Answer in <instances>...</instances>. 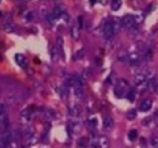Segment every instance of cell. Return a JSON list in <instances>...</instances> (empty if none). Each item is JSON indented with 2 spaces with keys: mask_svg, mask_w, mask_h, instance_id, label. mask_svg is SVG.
Instances as JSON below:
<instances>
[{
  "mask_svg": "<svg viewBox=\"0 0 158 148\" xmlns=\"http://www.w3.org/2000/svg\"><path fill=\"white\" fill-rule=\"evenodd\" d=\"M121 6V2H118V0H114V2H111V9L112 11H118Z\"/></svg>",
  "mask_w": 158,
  "mask_h": 148,
  "instance_id": "2e32d148",
  "label": "cell"
},
{
  "mask_svg": "<svg viewBox=\"0 0 158 148\" xmlns=\"http://www.w3.org/2000/svg\"><path fill=\"white\" fill-rule=\"evenodd\" d=\"M79 29H81V27L78 26V23H74L73 26H72V36H73V38L74 40H77V38L79 37Z\"/></svg>",
  "mask_w": 158,
  "mask_h": 148,
  "instance_id": "7c38bea8",
  "label": "cell"
},
{
  "mask_svg": "<svg viewBox=\"0 0 158 148\" xmlns=\"http://www.w3.org/2000/svg\"><path fill=\"white\" fill-rule=\"evenodd\" d=\"M103 36H105L106 40H111V38L115 36L112 21H106L103 23Z\"/></svg>",
  "mask_w": 158,
  "mask_h": 148,
  "instance_id": "5b68a950",
  "label": "cell"
},
{
  "mask_svg": "<svg viewBox=\"0 0 158 148\" xmlns=\"http://www.w3.org/2000/svg\"><path fill=\"white\" fill-rule=\"evenodd\" d=\"M135 116H136V114H135V111L134 110H131V111H129L127 112V119H135Z\"/></svg>",
  "mask_w": 158,
  "mask_h": 148,
  "instance_id": "d6986e66",
  "label": "cell"
},
{
  "mask_svg": "<svg viewBox=\"0 0 158 148\" xmlns=\"http://www.w3.org/2000/svg\"><path fill=\"white\" fill-rule=\"evenodd\" d=\"M21 135H22V141H23L27 146H32V144L36 142L35 130H33V128L29 125V124H24V125L22 126Z\"/></svg>",
  "mask_w": 158,
  "mask_h": 148,
  "instance_id": "6da1fadb",
  "label": "cell"
},
{
  "mask_svg": "<svg viewBox=\"0 0 158 148\" xmlns=\"http://www.w3.org/2000/svg\"><path fill=\"white\" fill-rule=\"evenodd\" d=\"M138 23H139V22H138V18H136L135 15H131V14H126V15H124L123 19H121V24H123L125 28H127V29L135 28Z\"/></svg>",
  "mask_w": 158,
  "mask_h": 148,
  "instance_id": "7a4b0ae2",
  "label": "cell"
},
{
  "mask_svg": "<svg viewBox=\"0 0 158 148\" xmlns=\"http://www.w3.org/2000/svg\"><path fill=\"white\" fill-rule=\"evenodd\" d=\"M157 83H158V81L156 79V78H152V79H149V81H148V90H152V91L156 92Z\"/></svg>",
  "mask_w": 158,
  "mask_h": 148,
  "instance_id": "4fadbf2b",
  "label": "cell"
},
{
  "mask_svg": "<svg viewBox=\"0 0 158 148\" xmlns=\"http://www.w3.org/2000/svg\"><path fill=\"white\" fill-rule=\"evenodd\" d=\"M32 116H33V108L32 107L26 108V110H23L22 114H21V117H22V120L24 121V124H28L29 121H31Z\"/></svg>",
  "mask_w": 158,
  "mask_h": 148,
  "instance_id": "52a82bcc",
  "label": "cell"
},
{
  "mask_svg": "<svg viewBox=\"0 0 158 148\" xmlns=\"http://www.w3.org/2000/svg\"><path fill=\"white\" fill-rule=\"evenodd\" d=\"M151 107H152V101L151 100H144L139 104V110L140 111H148V110H151Z\"/></svg>",
  "mask_w": 158,
  "mask_h": 148,
  "instance_id": "ba28073f",
  "label": "cell"
},
{
  "mask_svg": "<svg viewBox=\"0 0 158 148\" xmlns=\"http://www.w3.org/2000/svg\"><path fill=\"white\" fill-rule=\"evenodd\" d=\"M127 98H129L130 101H133L134 98H135V92H134V91L131 90V88L129 90V92H127Z\"/></svg>",
  "mask_w": 158,
  "mask_h": 148,
  "instance_id": "ac0fdd59",
  "label": "cell"
},
{
  "mask_svg": "<svg viewBox=\"0 0 158 148\" xmlns=\"http://www.w3.org/2000/svg\"><path fill=\"white\" fill-rule=\"evenodd\" d=\"M88 148H107V139L105 137H97L93 138L88 143Z\"/></svg>",
  "mask_w": 158,
  "mask_h": 148,
  "instance_id": "3957f363",
  "label": "cell"
},
{
  "mask_svg": "<svg viewBox=\"0 0 158 148\" xmlns=\"http://www.w3.org/2000/svg\"><path fill=\"white\" fill-rule=\"evenodd\" d=\"M129 90H130V88H129V86H127V83L125 81H120V82H118V84L116 86V88H115V92H116L117 96L121 97L125 93L129 92Z\"/></svg>",
  "mask_w": 158,
  "mask_h": 148,
  "instance_id": "8992f818",
  "label": "cell"
},
{
  "mask_svg": "<svg viewBox=\"0 0 158 148\" xmlns=\"http://www.w3.org/2000/svg\"><path fill=\"white\" fill-rule=\"evenodd\" d=\"M148 123H151L149 125H152V126H154V125H157V126H158V111H157L156 114H153V116L148 117V119H145V120H144V124H147V125H148Z\"/></svg>",
  "mask_w": 158,
  "mask_h": 148,
  "instance_id": "9c48e42d",
  "label": "cell"
},
{
  "mask_svg": "<svg viewBox=\"0 0 158 148\" xmlns=\"http://www.w3.org/2000/svg\"><path fill=\"white\" fill-rule=\"evenodd\" d=\"M79 146H81V147H85L88 143H89V142H88V139H87V138H81V139H79Z\"/></svg>",
  "mask_w": 158,
  "mask_h": 148,
  "instance_id": "e0dca14e",
  "label": "cell"
},
{
  "mask_svg": "<svg viewBox=\"0 0 158 148\" xmlns=\"http://www.w3.org/2000/svg\"><path fill=\"white\" fill-rule=\"evenodd\" d=\"M57 92L60 93L61 97H65V95L68 93V88H66V86H64V84L59 86V87H57Z\"/></svg>",
  "mask_w": 158,
  "mask_h": 148,
  "instance_id": "5bb4252c",
  "label": "cell"
},
{
  "mask_svg": "<svg viewBox=\"0 0 158 148\" xmlns=\"http://www.w3.org/2000/svg\"><path fill=\"white\" fill-rule=\"evenodd\" d=\"M129 138H130V141H134L135 138H136V130H130V133H129Z\"/></svg>",
  "mask_w": 158,
  "mask_h": 148,
  "instance_id": "ffe728a7",
  "label": "cell"
},
{
  "mask_svg": "<svg viewBox=\"0 0 158 148\" xmlns=\"http://www.w3.org/2000/svg\"><path fill=\"white\" fill-rule=\"evenodd\" d=\"M15 61L18 63V65L19 66H22V68H26V63H27V60H26V57H24V55H22V54H17L15 55Z\"/></svg>",
  "mask_w": 158,
  "mask_h": 148,
  "instance_id": "8fae6325",
  "label": "cell"
},
{
  "mask_svg": "<svg viewBox=\"0 0 158 148\" xmlns=\"http://www.w3.org/2000/svg\"><path fill=\"white\" fill-rule=\"evenodd\" d=\"M68 110H69V114H70L72 116H77L79 114V106L74 102L72 104H69V107H68Z\"/></svg>",
  "mask_w": 158,
  "mask_h": 148,
  "instance_id": "30bf717a",
  "label": "cell"
},
{
  "mask_svg": "<svg viewBox=\"0 0 158 148\" xmlns=\"http://www.w3.org/2000/svg\"><path fill=\"white\" fill-rule=\"evenodd\" d=\"M10 135H12V129H9V128L0 133V148H8Z\"/></svg>",
  "mask_w": 158,
  "mask_h": 148,
  "instance_id": "277c9868",
  "label": "cell"
},
{
  "mask_svg": "<svg viewBox=\"0 0 158 148\" xmlns=\"http://www.w3.org/2000/svg\"><path fill=\"white\" fill-rule=\"evenodd\" d=\"M103 123H105V128H106V129H111V128H112V119H111V117L106 116Z\"/></svg>",
  "mask_w": 158,
  "mask_h": 148,
  "instance_id": "9a60e30c",
  "label": "cell"
},
{
  "mask_svg": "<svg viewBox=\"0 0 158 148\" xmlns=\"http://www.w3.org/2000/svg\"><path fill=\"white\" fill-rule=\"evenodd\" d=\"M156 92L158 93V83H157V88H156Z\"/></svg>",
  "mask_w": 158,
  "mask_h": 148,
  "instance_id": "44dd1931",
  "label": "cell"
}]
</instances>
